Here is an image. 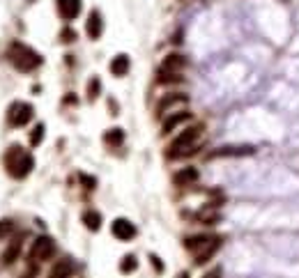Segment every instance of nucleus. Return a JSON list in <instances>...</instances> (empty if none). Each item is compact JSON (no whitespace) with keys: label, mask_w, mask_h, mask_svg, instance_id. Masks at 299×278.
<instances>
[{"label":"nucleus","mask_w":299,"mask_h":278,"mask_svg":"<svg viewBox=\"0 0 299 278\" xmlns=\"http://www.w3.org/2000/svg\"><path fill=\"white\" fill-rule=\"evenodd\" d=\"M186 67V58L182 53H168L161 62V69H168V71H182Z\"/></svg>","instance_id":"obj_17"},{"label":"nucleus","mask_w":299,"mask_h":278,"mask_svg":"<svg viewBox=\"0 0 299 278\" xmlns=\"http://www.w3.org/2000/svg\"><path fill=\"white\" fill-rule=\"evenodd\" d=\"M3 161H5V168L10 170V175L16 179H23L25 175H30V170L35 166V159L30 154H25L19 145H12L5 152V159Z\"/></svg>","instance_id":"obj_1"},{"label":"nucleus","mask_w":299,"mask_h":278,"mask_svg":"<svg viewBox=\"0 0 299 278\" xmlns=\"http://www.w3.org/2000/svg\"><path fill=\"white\" fill-rule=\"evenodd\" d=\"M219 249H221V237H212V242L205 244L203 249L196 251V253H194V258H196L194 262H196V264H205V262H207V260L212 258V255H214Z\"/></svg>","instance_id":"obj_14"},{"label":"nucleus","mask_w":299,"mask_h":278,"mask_svg":"<svg viewBox=\"0 0 299 278\" xmlns=\"http://www.w3.org/2000/svg\"><path fill=\"white\" fill-rule=\"evenodd\" d=\"M10 62L19 71H35L37 67H42V55L35 53L30 46L14 42L10 46Z\"/></svg>","instance_id":"obj_2"},{"label":"nucleus","mask_w":299,"mask_h":278,"mask_svg":"<svg viewBox=\"0 0 299 278\" xmlns=\"http://www.w3.org/2000/svg\"><path fill=\"white\" fill-rule=\"evenodd\" d=\"M79 179H81V182H83V184H88V186H85V189H95V179H92V177H88V175H79Z\"/></svg>","instance_id":"obj_28"},{"label":"nucleus","mask_w":299,"mask_h":278,"mask_svg":"<svg viewBox=\"0 0 299 278\" xmlns=\"http://www.w3.org/2000/svg\"><path fill=\"white\" fill-rule=\"evenodd\" d=\"M99 92H101V81L97 78V76H92V78H90V83H88V99L95 101L97 97H99Z\"/></svg>","instance_id":"obj_23"},{"label":"nucleus","mask_w":299,"mask_h":278,"mask_svg":"<svg viewBox=\"0 0 299 278\" xmlns=\"http://www.w3.org/2000/svg\"><path fill=\"white\" fill-rule=\"evenodd\" d=\"M129 67H131V62H129V55H125V53H120V55H115L113 60H110V74L113 76H127V71H129Z\"/></svg>","instance_id":"obj_16"},{"label":"nucleus","mask_w":299,"mask_h":278,"mask_svg":"<svg viewBox=\"0 0 299 278\" xmlns=\"http://www.w3.org/2000/svg\"><path fill=\"white\" fill-rule=\"evenodd\" d=\"M60 42H65V44L76 42V32L71 28H62V32H60Z\"/></svg>","instance_id":"obj_26"},{"label":"nucleus","mask_w":299,"mask_h":278,"mask_svg":"<svg viewBox=\"0 0 299 278\" xmlns=\"http://www.w3.org/2000/svg\"><path fill=\"white\" fill-rule=\"evenodd\" d=\"M35 276H37V262H35V260H32V264H30V269H28V271H25L21 278H35Z\"/></svg>","instance_id":"obj_27"},{"label":"nucleus","mask_w":299,"mask_h":278,"mask_svg":"<svg viewBox=\"0 0 299 278\" xmlns=\"http://www.w3.org/2000/svg\"><path fill=\"white\" fill-rule=\"evenodd\" d=\"M209 242H212V237H209V234H196V237H186L184 239V246L196 253V251H200L205 244H209Z\"/></svg>","instance_id":"obj_21"},{"label":"nucleus","mask_w":299,"mask_h":278,"mask_svg":"<svg viewBox=\"0 0 299 278\" xmlns=\"http://www.w3.org/2000/svg\"><path fill=\"white\" fill-rule=\"evenodd\" d=\"M136 267H138V260H136V255H125L122 258V262H120V271L122 273H131V271H136Z\"/></svg>","instance_id":"obj_22"},{"label":"nucleus","mask_w":299,"mask_h":278,"mask_svg":"<svg viewBox=\"0 0 299 278\" xmlns=\"http://www.w3.org/2000/svg\"><path fill=\"white\" fill-rule=\"evenodd\" d=\"M55 3H58V14L65 21H74L81 14V7H83L81 0H55Z\"/></svg>","instance_id":"obj_10"},{"label":"nucleus","mask_w":299,"mask_h":278,"mask_svg":"<svg viewBox=\"0 0 299 278\" xmlns=\"http://www.w3.org/2000/svg\"><path fill=\"white\" fill-rule=\"evenodd\" d=\"M110 232H113V237H118L120 242H131V239L138 234V230H136V225L131 223L129 219H115L113 225H110Z\"/></svg>","instance_id":"obj_9"},{"label":"nucleus","mask_w":299,"mask_h":278,"mask_svg":"<svg viewBox=\"0 0 299 278\" xmlns=\"http://www.w3.org/2000/svg\"><path fill=\"white\" fill-rule=\"evenodd\" d=\"M44 125H35V129L30 131V145H32V147H37V145L42 143V140H44Z\"/></svg>","instance_id":"obj_24"},{"label":"nucleus","mask_w":299,"mask_h":278,"mask_svg":"<svg viewBox=\"0 0 299 278\" xmlns=\"http://www.w3.org/2000/svg\"><path fill=\"white\" fill-rule=\"evenodd\" d=\"M184 104H189V95H184V92H170V95H164L159 99V104H157V117H164V115H168L173 108L184 106Z\"/></svg>","instance_id":"obj_6"},{"label":"nucleus","mask_w":299,"mask_h":278,"mask_svg":"<svg viewBox=\"0 0 299 278\" xmlns=\"http://www.w3.org/2000/svg\"><path fill=\"white\" fill-rule=\"evenodd\" d=\"M32 115H35V108H32V106L23 104V101H16L10 108V113H7V120H10L12 127H25L30 120H32Z\"/></svg>","instance_id":"obj_5"},{"label":"nucleus","mask_w":299,"mask_h":278,"mask_svg":"<svg viewBox=\"0 0 299 278\" xmlns=\"http://www.w3.org/2000/svg\"><path fill=\"white\" fill-rule=\"evenodd\" d=\"M83 223L88 230L97 232V230L101 228V214L95 212V209H88V212H83Z\"/></svg>","instance_id":"obj_19"},{"label":"nucleus","mask_w":299,"mask_h":278,"mask_svg":"<svg viewBox=\"0 0 299 278\" xmlns=\"http://www.w3.org/2000/svg\"><path fill=\"white\" fill-rule=\"evenodd\" d=\"M85 32H88L90 39H99L101 32H104V19H101V14L97 10L90 12L88 21H85Z\"/></svg>","instance_id":"obj_12"},{"label":"nucleus","mask_w":299,"mask_h":278,"mask_svg":"<svg viewBox=\"0 0 299 278\" xmlns=\"http://www.w3.org/2000/svg\"><path fill=\"white\" fill-rule=\"evenodd\" d=\"M150 260H152V267H155L157 271H164V264H161V260L157 258V255H150Z\"/></svg>","instance_id":"obj_29"},{"label":"nucleus","mask_w":299,"mask_h":278,"mask_svg":"<svg viewBox=\"0 0 299 278\" xmlns=\"http://www.w3.org/2000/svg\"><path fill=\"white\" fill-rule=\"evenodd\" d=\"M200 177L198 168H194V166H186V168H179L177 173L173 175V184L175 186H191V184H196Z\"/></svg>","instance_id":"obj_11"},{"label":"nucleus","mask_w":299,"mask_h":278,"mask_svg":"<svg viewBox=\"0 0 299 278\" xmlns=\"http://www.w3.org/2000/svg\"><path fill=\"white\" fill-rule=\"evenodd\" d=\"M53 255H55V242L51 237H46V234L37 237L32 242V246H30V260H35V262H44V260L53 258Z\"/></svg>","instance_id":"obj_4"},{"label":"nucleus","mask_w":299,"mask_h":278,"mask_svg":"<svg viewBox=\"0 0 299 278\" xmlns=\"http://www.w3.org/2000/svg\"><path fill=\"white\" fill-rule=\"evenodd\" d=\"M203 278H221V269H212V271H207Z\"/></svg>","instance_id":"obj_30"},{"label":"nucleus","mask_w":299,"mask_h":278,"mask_svg":"<svg viewBox=\"0 0 299 278\" xmlns=\"http://www.w3.org/2000/svg\"><path fill=\"white\" fill-rule=\"evenodd\" d=\"M255 154L253 145H226V147H216L207 154V159H226V156H251Z\"/></svg>","instance_id":"obj_7"},{"label":"nucleus","mask_w":299,"mask_h":278,"mask_svg":"<svg viewBox=\"0 0 299 278\" xmlns=\"http://www.w3.org/2000/svg\"><path fill=\"white\" fill-rule=\"evenodd\" d=\"M104 143L110 145V147H118V145L125 143V131L120 129V127H113V129H108L104 134Z\"/></svg>","instance_id":"obj_20"},{"label":"nucleus","mask_w":299,"mask_h":278,"mask_svg":"<svg viewBox=\"0 0 299 278\" xmlns=\"http://www.w3.org/2000/svg\"><path fill=\"white\" fill-rule=\"evenodd\" d=\"M21 249H23V237H14L10 244H7V249H5V253H3V264L5 267H12V264L19 260V255H21Z\"/></svg>","instance_id":"obj_13"},{"label":"nucleus","mask_w":299,"mask_h":278,"mask_svg":"<svg viewBox=\"0 0 299 278\" xmlns=\"http://www.w3.org/2000/svg\"><path fill=\"white\" fill-rule=\"evenodd\" d=\"M200 127H189V129L179 131L177 138L168 145V159H179V156H189L196 152L194 143L200 138Z\"/></svg>","instance_id":"obj_3"},{"label":"nucleus","mask_w":299,"mask_h":278,"mask_svg":"<svg viewBox=\"0 0 299 278\" xmlns=\"http://www.w3.org/2000/svg\"><path fill=\"white\" fill-rule=\"evenodd\" d=\"M184 76L179 74V71H168V69H161L157 71V83L159 85H175V83H182Z\"/></svg>","instance_id":"obj_18"},{"label":"nucleus","mask_w":299,"mask_h":278,"mask_svg":"<svg viewBox=\"0 0 299 278\" xmlns=\"http://www.w3.org/2000/svg\"><path fill=\"white\" fill-rule=\"evenodd\" d=\"M71 273H74V262L67 260V258H62L51 267L49 278H71Z\"/></svg>","instance_id":"obj_15"},{"label":"nucleus","mask_w":299,"mask_h":278,"mask_svg":"<svg viewBox=\"0 0 299 278\" xmlns=\"http://www.w3.org/2000/svg\"><path fill=\"white\" fill-rule=\"evenodd\" d=\"M12 230H14V223H12L10 219H3V221H0V239H5L7 234L12 232Z\"/></svg>","instance_id":"obj_25"},{"label":"nucleus","mask_w":299,"mask_h":278,"mask_svg":"<svg viewBox=\"0 0 299 278\" xmlns=\"http://www.w3.org/2000/svg\"><path fill=\"white\" fill-rule=\"evenodd\" d=\"M191 117H194V115H191L189 110H177V113H168V115L164 117V122H161V136L173 134V131L179 129L182 125L191 122Z\"/></svg>","instance_id":"obj_8"}]
</instances>
